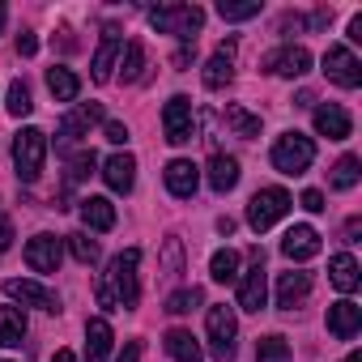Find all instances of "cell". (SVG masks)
<instances>
[{
	"mask_svg": "<svg viewBox=\"0 0 362 362\" xmlns=\"http://www.w3.org/2000/svg\"><path fill=\"white\" fill-rule=\"evenodd\" d=\"M136 269H141V252H136V247L119 252V256L107 264V273L98 277V286H94V294H98V307H107V311H115V307L132 311V307H136V298H141Z\"/></svg>",
	"mask_w": 362,
	"mask_h": 362,
	"instance_id": "cell-1",
	"label": "cell"
},
{
	"mask_svg": "<svg viewBox=\"0 0 362 362\" xmlns=\"http://www.w3.org/2000/svg\"><path fill=\"white\" fill-rule=\"evenodd\" d=\"M149 26L192 43L201 35V26H205V9H197V5H162V9H149Z\"/></svg>",
	"mask_w": 362,
	"mask_h": 362,
	"instance_id": "cell-2",
	"label": "cell"
},
{
	"mask_svg": "<svg viewBox=\"0 0 362 362\" xmlns=\"http://www.w3.org/2000/svg\"><path fill=\"white\" fill-rule=\"evenodd\" d=\"M43 162H47V132L39 128H22L13 136V166H18V179L22 184H35L43 175Z\"/></svg>",
	"mask_w": 362,
	"mask_h": 362,
	"instance_id": "cell-3",
	"label": "cell"
},
{
	"mask_svg": "<svg viewBox=\"0 0 362 362\" xmlns=\"http://www.w3.org/2000/svg\"><path fill=\"white\" fill-rule=\"evenodd\" d=\"M273 166L281 170V175H303L311 162H315V141L311 136H303V132H286V136H277L273 141Z\"/></svg>",
	"mask_w": 362,
	"mask_h": 362,
	"instance_id": "cell-4",
	"label": "cell"
},
{
	"mask_svg": "<svg viewBox=\"0 0 362 362\" xmlns=\"http://www.w3.org/2000/svg\"><path fill=\"white\" fill-rule=\"evenodd\" d=\"M286 214H290V192H281V188H260V192L247 201V222H252V230H269V226H277Z\"/></svg>",
	"mask_w": 362,
	"mask_h": 362,
	"instance_id": "cell-5",
	"label": "cell"
},
{
	"mask_svg": "<svg viewBox=\"0 0 362 362\" xmlns=\"http://www.w3.org/2000/svg\"><path fill=\"white\" fill-rule=\"evenodd\" d=\"M205 324H209V349H214V358H218V362H230V358H235V337H239L235 311H230L226 303H222V307H209Z\"/></svg>",
	"mask_w": 362,
	"mask_h": 362,
	"instance_id": "cell-6",
	"label": "cell"
},
{
	"mask_svg": "<svg viewBox=\"0 0 362 362\" xmlns=\"http://www.w3.org/2000/svg\"><path fill=\"white\" fill-rule=\"evenodd\" d=\"M162 132L170 145H188L192 132H197V115H192V98L175 94L166 107H162Z\"/></svg>",
	"mask_w": 362,
	"mask_h": 362,
	"instance_id": "cell-7",
	"label": "cell"
},
{
	"mask_svg": "<svg viewBox=\"0 0 362 362\" xmlns=\"http://www.w3.org/2000/svg\"><path fill=\"white\" fill-rule=\"evenodd\" d=\"M269 303V277H264V252L252 247V269L239 277V307L243 311H264Z\"/></svg>",
	"mask_w": 362,
	"mask_h": 362,
	"instance_id": "cell-8",
	"label": "cell"
},
{
	"mask_svg": "<svg viewBox=\"0 0 362 362\" xmlns=\"http://www.w3.org/2000/svg\"><path fill=\"white\" fill-rule=\"evenodd\" d=\"M324 73H328V81H337L341 90H358V86H362V64H358V56H354L349 47H341V43H332V47L324 52Z\"/></svg>",
	"mask_w": 362,
	"mask_h": 362,
	"instance_id": "cell-9",
	"label": "cell"
},
{
	"mask_svg": "<svg viewBox=\"0 0 362 362\" xmlns=\"http://www.w3.org/2000/svg\"><path fill=\"white\" fill-rule=\"evenodd\" d=\"M5 294L13 298V303H22V307H39V311H60V298L47 290V286H39V281H30V277H9L5 281Z\"/></svg>",
	"mask_w": 362,
	"mask_h": 362,
	"instance_id": "cell-10",
	"label": "cell"
},
{
	"mask_svg": "<svg viewBox=\"0 0 362 362\" xmlns=\"http://www.w3.org/2000/svg\"><path fill=\"white\" fill-rule=\"evenodd\" d=\"M307 69H311V56H307V47H294V43L264 56V73H273V77H303Z\"/></svg>",
	"mask_w": 362,
	"mask_h": 362,
	"instance_id": "cell-11",
	"label": "cell"
},
{
	"mask_svg": "<svg viewBox=\"0 0 362 362\" xmlns=\"http://www.w3.org/2000/svg\"><path fill=\"white\" fill-rule=\"evenodd\" d=\"M60 256H64V243H60L56 235H35V239L26 243V264H30L35 273H56V269H60Z\"/></svg>",
	"mask_w": 362,
	"mask_h": 362,
	"instance_id": "cell-12",
	"label": "cell"
},
{
	"mask_svg": "<svg viewBox=\"0 0 362 362\" xmlns=\"http://www.w3.org/2000/svg\"><path fill=\"white\" fill-rule=\"evenodd\" d=\"M98 119H103V103H81V107H77L73 115H64V124H60V136H56V145H60V149H69V145H73V141H77L81 132H90V128H94Z\"/></svg>",
	"mask_w": 362,
	"mask_h": 362,
	"instance_id": "cell-13",
	"label": "cell"
},
{
	"mask_svg": "<svg viewBox=\"0 0 362 362\" xmlns=\"http://www.w3.org/2000/svg\"><path fill=\"white\" fill-rule=\"evenodd\" d=\"M358 328H362V307H358L354 298H341V303L328 307V332H332L337 341H354Z\"/></svg>",
	"mask_w": 362,
	"mask_h": 362,
	"instance_id": "cell-14",
	"label": "cell"
},
{
	"mask_svg": "<svg viewBox=\"0 0 362 362\" xmlns=\"http://www.w3.org/2000/svg\"><path fill=\"white\" fill-rule=\"evenodd\" d=\"M197 184H201V170H197L188 158H175V162H166V192H170V197L188 201V197L197 192Z\"/></svg>",
	"mask_w": 362,
	"mask_h": 362,
	"instance_id": "cell-15",
	"label": "cell"
},
{
	"mask_svg": "<svg viewBox=\"0 0 362 362\" xmlns=\"http://www.w3.org/2000/svg\"><path fill=\"white\" fill-rule=\"evenodd\" d=\"M103 179H107L111 192H132V184H136V158L132 153H111L103 162Z\"/></svg>",
	"mask_w": 362,
	"mask_h": 362,
	"instance_id": "cell-16",
	"label": "cell"
},
{
	"mask_svg": "<svg viewBox=\"0 0 362 362\" xmlns=\"http://www.w3.org/2000/svg\"><path fill=\"white\" fill-rule=\"evenodd\" d=\"M119 52H124V39H119L115 26H107L103 39H98V52H94V81H98V86L111 81V69H115V56H119Z\"/></svg>",
	"mask_w": 362,
	"mask_h": 362,
	"instance_id": "cell-17",
	"label": "cell"
},
{
	"mask_svg": "<svg viewBox=\"0 0 362 362\" xmlns=\"http://www.w3.org/2000/svg\"><path fill=\"white\" fill-rule=\"evenodd\" d=\"M230 77H235V43L226 39V43L209 56V64H205V86H209V90H226Z\"/></svg>",
	"mask_w": 362,
	"mask_h": 362,
	"instance_id": "cell-18",
	"label": "cell"
},
{
	"mask_svg": "<svg viewBox=\"0 0 362 362\" xmlns=\"http://www.w3.org/2000/svg\"><path fill=\"white\" fill-rule=\"evenodd\" d=\"M349 115H345V107H337V103H320L315 107V132L320 136H328V141H345L349 136Z\"/></svg>",
	"mask_w": 362,
	"mask_h": 362,
	"instance_id": "cell-19",
	"label": "cell"
},
{
	"mask_svg": "<svg viewBox=\"0 0 362 362\" xmlns=\"http://www.w3.org/2000/svg\"><path fill=\"white\" fill-rule=\"evenodd\" d=\"M281 252L290 256V260H311V256H320V235L311 230V226H290L286 230V239H281Z\"/></svg>",
	"mask_w": 362,
	"mask_h": 362,
	"instance_id": "cell-20",
	"label": "cell"
},
{
	"mask_svg": "<svg viewBox=\"0 0 362 362\" xmlns=\"http://www.w3.org/2000/svg\"><path fill=\"white\" fill-rule=\"evenodd\" d=\"M307 294H311V273H281L277 277V307L281 311H294Z\"/></svg>",
	"mask_w": 362,
	"mask_h": 362,
	"instance_id": "cell-21",
	"label": "cell"
},
{
	"mask_svg": "<svg viewBox=\"0 0 362 362\" xmlns=\"http://www.w3.org/2000/svg\"><path fill=\"white\" fill-rule=\"evenodd\" d=\"M111 324L103 320V315H94L90 324H86V358L90 362H107V354H111Z\"/></svg>",
	"mask_w": 362,
	"mask_h": 362,
	"instance_id": "cell-22",
	"label": "cell"
},
{
	"mask_svg": "<svg viewBox=\"0 0 362 362\" xmlns=\"http://www.w3.org/2000/svg\"><path fill=\"white\" fill-rule=\"evenodd\" d=\"M235 184H239V162H235L230 153H214V158H209V188L226 197Z\"/></svg>",
	"mask_w": 362,
	"mask_h": 362,
	"instance_id": "cell-23",
	"label": "cell"
},
{
	"mask_svg": "<svg viewBox=\"0 0 362 362\" xmlns=\"http://www.w3.org/2000/svg\"><path fill=\"white\" fill-rule=\"evenodd\" d=\"M328 277H332V286H337L341 294H354V290H358V281H362L358 260H354L349 252H341V256H332V260H328Z\"/></svg>",
	"mask_w": 362,
	"mask_h": 362,
	"instance_id": "cell-24",
	"label": "cell"
},
{
	"mask_svg": "<svg viewBox=\"0 0 362 362\" xmlns=\"http://www.w3.org/2000/svg\"><path fill=\"white\" fill-rule=\"evenodd\" d=\"M166 354L175 358V362H201L205 354H201V341L188 332V328H170L166 332Z\"/></svg>",
	"mask_w": 362,
	"mask_h": 362,
	"instance_id": "cell-25",
	"label": "cell"
},
{
	"mask_svg": "<svg viewBox=\"0 0 362 362\" xmlns=\"http://www.w3.org/2000/svg\"><path fill=\"white\" fill-rule=\"evenodd\" d=\"M81 222H86L90 230H111V226H115V205H111L107 197H86V201H81Z\"/></svg>",
	"mask_w": 362,
	"mask_h": 362,
	"instance_id": "cell-26",
	"label": "cell"
},
{
	"mask_svg": "<svg viewBox=\"0 0 362 362\" xmlns=\"http://www.w3.org/2000/svg\"><path fill=\"white\" fill-rule=\"evenodd\" d=\"M22 337H26V315H22V307H0V345L13 349V345H22Z\"/></svg>",
	"mask_w": 362,
	"mask_h": 362,
	"instance_id": "cell-27",
	"label": "cell"
},
{
	"mask_svg": "<svg viewBox=\"0 0 362 362\" xmlns=\"http://www.w3.org/2000/svg\"><path fill=\"white\" fill-rule=\"evenodd\" d=\"M47 90L56 94V103H77L81 81H77L73 69H47Z\"/></svg>",
	"mask_w": 362,
	"mask_h": 362,
	"instance_id": "cell-28",
	"label": "cell"
},
{
	"mask_svg": "<svg viewBox=\"0 0 362 362\" xmlns=\"http://www.w3.org/2000/svg\"><path fill=\"white\" fill-rule=\"evenodd\" d=\"M226 128L235 132V136H260V115H252L247 107H239V103H230L226 107Z\"/></svg>",
	"mask_w": 362,
	"mask_h": 362,
	"instance_id": "cell-29",
	"label": "cell"
},
{
	"mask_svg": "<svg viewBox=\"0 0 362 362\" xmlns=\"http://www.w3.org/2000/svg\"><path fill=\"white\" fill-rule=\"evenodd\" d=\"M209 277H214V281H222V286L239 281V252H230V247L214 252V260H209Z\"/></svg>",
	"mask_w": 362,
	"mask_h": 362,
	"instance_id": "cell-30",
	"label": "cell"
},
{
	"mask_svg": "<svg viewBox=\"0 0 362 362\" xmlns=\"http://www.w3.org/2000/svg\"><path fill=\"white\" fill-rule=\"evenodd\" d=\"M256 362H294V354H290V341H286L281 332H269V337H260V345H256Z\"/></svg>",
	"mask_w": 362,
	"mask_h": 362,
	"instance_id": "cell-31",
	"label": "cell"
},
{
	"mask_svg": "<svg viewBox=\"0 0 362 362\" xmlns=\"http://www.w3.org/2000/svg\"><path fill=\"white\" fill-rule=\"evenodd\" d=\"M358 166H362V162H358L354 153H345V158L332 166V188H337V192H349V188H358V175H362Z\"/></svg>",
	"mask_w": 362,
	"mask_h": 362,
	"instance_id": "cell-32",
	"label": "cell"
},
{
	"mask_svg": "<svg viewBox=\"0 0 362 362\" xmlns=\"http://www.w3.org/2000/svg\"><path fill=\"white\" fill-rule=\"evenodd\" d=\"M201 303H205V294H201L197 286H188V290H175V294L166 298V311H170V315H188V311H197Z\"/></svg>",
	"mask_w": 362,
	"mask_h": 362,
	"instance_id": "cell-33",
	"label": "cell"
},
{
	"mask_svg": "<svg viewBox=\"0 0 362 362\" xmlns=\"http://www.w3.org/2000/svg\"><path fill=\"white\" fill-rule=\"evenodd\" d=\"M141 77H145V47L132 39L124 47V81H141Z\"/></svg>",
	"mask_w": 362,
	"mask_h": 362,
	"instance_id": "cell-34",
	"label": "cell"
},
{
	"mask_svg": "<svg viewBox=\"0 0 362 362\" xmlns=\"http://www.w3.org/2000/svg\"><path fill=\"white\" fill-rule=\"evenodd\" d=\"M179 273H184V243L166 239V247H162V277H179Z\"/></svg>",
	"mask_w": 362,
	"mask_h": 362,
	"instance_id": "cell-35",
	"label": "cell"
},
{
	"mask_svg": "<svg viewBox=\"0 0 362 362\" xmlns=\"http://www.w3.org/2000/svg\"><path fill=\"white\" fill-rule=\"evenodd\" d=\"M69 252L81 260V264H98V239H90V235H69Z\"/></svg>",
	"mask_w": 362,
	"mask_h": 362,
	"instance_id": "cell-36",
	"label": "cell"
},
{
	"mask_svg": "<svg viewBox=\"0 0 362 362\" xmlns=\"http://www.w3.org/2000/svg\"><path fill=\"white\" fill-rule=\"evenodd\" d=\"M5 107H9V111H13L18 119H22V115H30V107H35V103H30V86H26L22 77H18V81L9 86V103H5Z\"/></svg>",
	"mask_w": 362,
	"mask_h": 362,
	"instance_id": "cell-37",
	"label": "cell"
},
{
	"mask_svg": "<svg viewBox=\"0 0 362 362\" xmlns=\"http://www.w3.org/2000/svg\"><path fill=\"white\" fill-rule=\"evenodd\" d=\"M94 166H98L94 149H81V153H73V158H69V184H81V179H86Z\"/></svg>",
	"mask_w": 362,
	"mask_h": 362,
	"instance_id": "cell-38",
	"label": "cell"
},
{
	"mask_svg": "<svg viewBox=\"0 0 362 362\" xmlns=\"http://www.w3.org/2000/svg\"><path fill=\"white\" fill-rule=\"evenodd\" d=\"M256 13H260V0H247V5H226V0H222V5H218V18L222 22H247Z\"/></svg>",
	"mask_w": 362,
	"mask_h": 362,
	"instance_id": "cell-39",
	"label": "cell"
},
{
	"mask_svg": "<svg viewBox=\"0 0 362 362\" xmlns=\"http://www.w3.org/2000/svg\"><path fill=\"white\" fill-rule=\"evenodd\" d=\"M298 205H303V209H307V214H320V209H324V192H315V188H307V192H303V201H298Z\"/></svg>",
	"mask_w": 362,
	"mask_h": 362,
	"instance_id": "cell-40",
	"label": "cell"
},
{
	"mask_svg": "<svg viewBox=\"0 0 362 362\" xmlns=\"http://www.w3.org/2000/svg\"><path fill=\"white\" fill-rule=\"evenodd\" d=\"M107 141H111V145H128V128L111 119V124H107Z\"/></svg>",
	"mask_w": 362,
	"mask_h": 362,
	"instance_id": "cell-41",
	"label": "cell"
},
{
	"mask_svg": "<svg viewBox=\"0 0 362 362\" xmlns=\"http://www.w3.org/2000/svg\"><path fill=\"white\" fill-rule=\"evenodd\" d=\"M39 52V39L35 35H18V56H35Z\"/></svg>",
	"mask_w": 362,
	"mask_h": 362,
	"instance_id": "cell-42",
	"label": "cell"
},
{
	"mask_svg": "<svg viewBox=\"0 0 362 362\" xmlns=\"http://www.w3.org/2000/svg\"><path fill=\"white\" fill-rule=\"evenodd\" d=\"M358 235H362V218H349L345 222V243H358Z\"/></svg>",
	"mask_w": 362,
	"mask_h": 362,
	"instance_id": "cell-43",
	"label": "cell"
},
{
	"mask_svg": "<svg viewBox=\"0 0 362 362\" xmlns=\"http://www.w3.org/2000/svg\"><path fill=\"white\" fill-rule=\"evenodd\" d=\"M9 243H13V226L0 218V252H9Z\"/></svg>",
	"mask_w": 362,
	"mask_h": 362,
	"instance_id": "cell-44",
	"label": "cell"
},
{
	"mask_svg": "<svg viewBox=\"0 0 362 362\" xmlns=\"http://www.w3.org/2000/svg\"><path fill=\"white\" fill-rule=\"evenodd\" d=\"M119 362H141V345H136V341H128V345H124V354H119Z\"/></svg>",
	"mask_w": 362,
	"mask_h": 362,
	"instance_id": "cell-45",
	"label": "cell"
},
{
	"mask_svg": "<svg viewBox=\"0 0 362 362\" xmlns=\"http://www.w3.org/2000/svg\"><path fill=\"white\" fill-rule=\"evenodd\" d=\"M52 362H77V354H73V349H56V358H52Z\"/></svg>",
	"mask_w": 362,
	"mask_h": 362,
	"instance_id": "cell-46",
	"label": "cell"
},
{
	"mask_svg": "<svg viewBox=\"0 0 362 362\" xmlns=\"http://www.w3.org/2000/svg\"><path fill=\"white\" fill-rule=\"evenodd\" d=\"M5 22H9V9H5V5H0V30H5Z\"/></svg>",
	"mask_w": 362,
	"mask_h": 362,
	"instance_id": "cell-47",
	"label": "cell"
},
{
	"mask_svg": "<svg viewBox=\"0 0 362 362\" xmlns=\"http://www.w3.org/2000/svg\"><path fill=\"white\" fill-rule=\"evenodd\" d=\"M345 362H362V354H358V349H354V354H349V358H345Z\"/></svg>",
	"mask_w": 362,
	"mask_h": 362,
	"instance_id": "cell-48",
	"label": "cell"
}]
</instances>
